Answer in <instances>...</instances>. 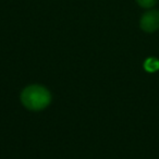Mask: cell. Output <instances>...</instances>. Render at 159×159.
Instances as JSON below:
<instances>
[{"mask_svg":"<svg viewBox=\"0 0 159 159\" xmlns=\"http://www.w3.org/2000/svg\"><path fill=\"white\" fill-rule=\"evenodd\" d=\"M22 105L30 111H42L51 104V93L43 85L25 87L20 96Z\"/></svg>","mask_w":159,"mask_h":159,"instance_id":"cell-1","label":"cell"},{"mask_svg":"<svg viewBox=\"0 0 159 159\" xmlns=\"http://www.w3.org/2000/svg\"><path fill=\"white\" fill-rule=\"evenodd\" d=\"M141 29L144 32L152 33L159 29V11L157 10H150L142 16L141 18Z\"/></svg>","mask_w":159,"mask_h":159,"instance_id":"cell-2","label":"cell"},{"mask_svg":"<svg viewBox=\"0 0 159 159\" xmlns=\"http://www.w3.org/2000/svg\"><path fill=\"white\" fill-rule=\"evenodd\" d=\"M144 69L150 73L156 72V71L159 70V60L156 59V58H148L144 62Z\"/></svg>","mask_w":159,"mask_h":159,"instance_id":"cell-3","label":"cell"},{"mask_svg":"<svg viewBox=\"0 0 159 159\" xmlns=\"http://www.w3.org/2000/svg\"><path fill=\"white\" fill-rule=\"evenodd\" d=\"M136 2L143 8H152L156 5L157 0H136Z\"/></svg>","mask_w":159,"mask_h":159,"instance_id":"cell-4","label":"cell"}]
</instances>
